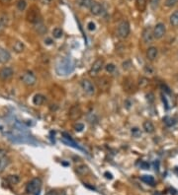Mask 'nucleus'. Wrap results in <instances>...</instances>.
<instances>
[{"label": "nucleus", "instance_id": "f257e3e1", "mask_svg": "<svg viewBox=\"0 0 178 195\" xmlns=\"http://www.w3.org/2000/svg\"><path fill=\"white\" fill-rule=\"evenodd\" d=\"M74 71V63L68 57H61L56 64V72L59 76H67Z\"/></svg>", "mask_w": 178, "mask_h": 195}, {"label": "nucleus", "instance_id": "f03ea898", "mask_svg": "<svg viewBox=\"0 0 178 195\" xmlns=\"http://www.w3.org/2000/svg\"><path fill=\"white\" fill-rule=\"evenodd\" d=\"M42 188V180L38 177H35L30 180L26 185V192L31 195H39Z\"/></svg>", "mask_w": 178, "mask_h": 195}, {"label": "nucleus", "instance_id": "7ed1b4c3", "mask_svg": "<svg viewBox=\"0 0 178 195\" xmlns=\"http://www.w3.org/2000/svg\"><path fill=\"white\" fill-rule=\"evenodd\" d=\"M130 32H131V27H130V23L127 20H124L121 23L118 25L117 28V35L120 39H125L129 37Z\"/></svg>", "mask_w": 178, "mask_h": 195}, {"label": "nucleus", "instance_id": "20e7f679", "mask_svg": "<svg viewBox=\"0 0 178 195\" xmlns=\"http://www.w3.org/2000/svg\"><path fill=\"white\" fill-rule=\"evenodd\" d=\"M20 80L25 86H34L37 83V77L32 71H25L23 74L20 77Z\"/></svg>", "mask_w": 178, "mask_h": 195}, {"label": "nucleus", "instance_id": "39448f33", "mask_svg": "<svg viewBox=\"0 0 178 195\" xmlns=\"http://www.w3.org/2000/svg\"><path fill=\"white\" fill-rule=\"evenodd\" d=\"M80 86H81V88L85 94L89 95V96H92V95L95 94V86L90 80H88V79L81 80Z\"/></svg>", "mask_w": 178, "mask_h": 195}, {"label": "nucleus", "instance_id": "423d86ee", "mask_svg": "<svg viewBox=\"0 0 178 195\" xmlns=\"http://www.w3.org/2000/svg\"><path fill=\"white\" fill-rule=\"evenodd\" d=\"M27 21L30 22L31 24H37L38 22L42 21V18H41V15H40V12H39V9H36V8H32L30 11L28 12V14H27Z\"/></svg>", "mask_w": 178, "mask_h": 195}, {"label": "nucleus", "instance_id": "0eeeda50", "mask_svg": "<svg viewBox=\"0 0 178 195\" xmlns=\"http://www.w3.org/2000/svg\"><path fill=\"white\" fill-rule=\"evenodd\" d=\"M95 82H96V85L98 86V88L100 90H102V91H108V90L110 89V87H111L112 80L111 78L103 76V77H100V78H97Z\"/></svg>", "mask_w": 178, "mask_h": 195}, {"label": "nucleus", "instance_id": "6e6552de", "mask_svg": "<svg viewBox=\"0 0 178 195\" xmlns=\"http://www.w3.org/2000/svg\"><path fill=\"white\" fill-rule=\"evenodd\" d=\"M81 116H82V111L79 106L74 104V106H72L71 109H69V111H68L69 119H71V120H73V121H76L81 118Z\"/></svg>", "mask_w": 178, "mask_h": 195}, {"label": "nucleus", "instance_id": "1a4fd4ad", "mask_svg": "<svg viewBox=\"0 0 178 195\" xmlns=\"http://www.w3.org/2000/svg\"><path fill=\"white\" fill-rule=\"evenodd\" d=\"M104 67V60L102 58H98L94 61V63L92 64L91 68L89 70V74L91 76H96L100 71H102Z\"/></svg>", "mask_w": 178, "mask_h": 195}, {"label": "nucleus", "instance_id": "9d476101", "mask_svg": "<svg viewBox=\"0 0 178 195\" xmlns=\"http://www.w3.org/2000/svg\"><path fill=\"white\" fill-rule=\"evenodd\" d=\"M123 88H124L125 92H127V93H129V94L135 93L137 90L136 85L134 83V80L132 78H129V77L124 79V82H123Z\"/></svg>", "mask_w": 178, "mask_h": 195}, {"label": "nucleus", "instance_id": "9b49d317", "mask_svg": "<svg viewBox=\"0 0 178 195\" xmlns=\"http://www.w3.org/2000/svg\"><path fill=\"white\" fill-rule=\"evenodd\" d=\"M165 32H166V28H165V25L163 23H158L155 25V27L154 28V39H160L164 37Z\"/></svg>", "mask_w": 178, "mask_h": 195}, {"label": "nucleus", "instance_id": "f8f14e48", "mask_svg": "<svg viewBox=\"0 0 178 195\" xmlns=\"http://www.w3.org/2000/svg\"><path fill=\"white\" fill-rule=\"evenodd\" d=\"M142 41H144V44H151L152 41H154V30L150 28V27H147V28H144V30L142 31Z\"/></svg>", "mask_w": 178, "mask_h": 195}, {"label": "nucleus", "instance_id": "ddd939ff", "mask_svg": "<svg viewBox=\"0 0 178 195\" xmlns=\"http://www.w3.org/2000/svg\"><path fill=\"white\" fill-rule=\"evenodd\" d=\"M14 70L11 67H3L0 69V80L2 81H8L13 77Z\"/></svg>", "mask_w": 178, "mask_h": 195}, {"label": "nucleus", "instance_id": "4468645a", "mask_svg": "<svg viewBox=\"0 0 178 195\" xmlns=\"http://www.w3.org/2000/svg\"><path fill=\"white\" fill-rule=\"evenodd\" d=\"M89 10H90V12H91V14L94 15V16H100V15L104 12L103 6L96 1H92L91 5H90V7H89Z\"/></svg>", "mask_w": 178, "mask_h": 195}, {"label": "nucleus", "instance_id": "2eb2a0df", "mask_svg": "<svg viewBox=\"0 0 178 195\" xmlns=\"http://www.w3.org/2000/svg\"><path fill=\"white\" fill-rule=\"evenodd\" d=\"M158 56V49L155 46H150L147 50V58L149 61H154Z\"/></svg>", "mask_w": 178, "mask_h": 195}, {"label": "nucleus", "instance_id": "dca6fc26", "mask_svg": "<svg viewBox=\"0 0 178 195\" xmlns=\"http://www.w3.org/2000/svg\"><path fill=\"white\" fill-rule=\"evenodd\" d=\"M10 59H11V55H10L9 51H7L6 49L0 47V63L5 64L7 63Z\"/></svg>", "mask_w": 178, "mask_h": 195}, {"label": "nucleus", "instance_id": "f3484780", "mask_svg": "<svg viewBox=\"0 0 178 195\" xmlns=\"http://www.w3.org/2000/svg\"><path fill=\"white\" fill-rule=\"evenodd\" d=\"M142 128H144V131L147 132V133H149V134L154 133V129H155L154 123H152L150 120H145L144 123H142Z\"/></svg>", "mask_w": 178, "mask_h": 195}, {"label": "nucleus", "instance_id": "a211bd4d", "mask_svg": "<svg viewBox=\"0 0 178 195\" xmlns=\"http://www.w3.org/2000/svg\"><path fill=\"white\" fill-rule=\"evenodd\" d=\"M8 25V17L5 14H0V34L4 32Z\"/></svg>", "mask_w": 178, "mask_h": 195}, {"label": "nucleus", "instance_id": "6ab92c4d", "mask_svg": "<svg viewBox=\"0 0 178 195\" xmlns=\"http://www.w3.org/2000/svg\"><path fill=\"white\" fill-rule=\"evenodd\" d=\"M75 171H76L77 174H79V176H86V174H89L90 169L89 167L87 166H85V165H80L76 167V169H75Z\"/></svg>", "mask_w": 178, "mask_h": 195}, {"label": "nucleus", "instance_id": "aec40b11", "mask_svg": "<svg viewBox=\"0 0 178 195\" xmlns=\"http://www.w3.org/2000/svg\"><path fill=\"white\" fill-rule=\"evenodd\" d=\"M45 101H46V98L42 94H36L33 98V104L35 106H42Z\"/></svg>", "mask_w": 178, "mask_h": 195}, {"label": "nucleus", "instance_id": "412c9836", "mask_svg": "<svg viewBox=\"0 0 178 195\" xmlns=\"http://www.w3.org/2000/svg\"><path fill=\"white\" fill-rule=\"evenodd\" d=\"M34 26H35V30H36V32H38V34L44 35L47 32V28H46V26L44 25V23H43V21L38 22V23L35 24Z\"/></svg>", "mask_w": 178, "mask_h": 195}, {"label": "nucleus", "instance_id": "4be33fe9", "mask_svg": "<svg viewBox=\"0 0 178 195\" xmlns=\"http://www.w3.org/2000/svg\"><path fill=\"white\" fill-rule=\"evenodd\" d=\"M12 48H13V50L15 52H17V53H21V52L24 51L25 46H24V44L22 41H15L14 44H13V46H12Z\"/></svg>", "mask_w": 178, "mask_h": 195}, {"label": "nucleus", "instance_id": "5701e85b", "mask_svg": "<svg viewBox=\"0 0 178 195\" xmlns=\"http://www.w3.org/2000/svg\"><path fill=\"white\" fill-rule=\"evenodd\" d=\"M9 164H10V159L7 156L0 160V174L5 171V169L9 166Z\"/></svg>", "mask_w": 178, "mask_h": 195}, {"label": "nucleus", "instance_id": "b1692460", "mask_svg": "<svg viewBox=\"0 0 178 195\" xmlns=\"http://www.w3.org/2000/svg\"><path fill=\"white\" fill-rule=\"evenodd\" d=\"M141 180L144 181V183L149 184V185H152V186L155 184L154 177L151 176H141Z\"/></svg>", "mask_w": 178, "mask_h": 195}, {"label": "nucleus", "instance_id": "393cba45", "mask_svg": "<svg viewBox=\"0 0 178 195\" xmlns=\"http://www.w3.org/2000/svg\"><path fill=\"white\" fill-rule=\"evenodd\" d=\"M169 22L172 27H178V11H175L171 14L169 18Z\"/></svg>", "mask_w": 178, "mask_h": 195}, {"label": "nucleus", "instance_id": "a878e982", "mask_svg": "<svg viewBox=\"0 0 178 195\" xmlns=\"http://www.w3.org/2000/svg\"><path fill=\"white\" fill-rule=\"evenodd\" d=\"M6 181L8 182L9 184H12V185H15V184L19 183L20 181V177L18 176H15V174H12V176H8L6 178Z\"/></svg>", "mask_w": 178, "mask_h": 195}, {"label": "nucleus", "instance_id": "bb28decb", "mask_svg": "<svg viewBox=\"0 0 178 195\" xmlns=\"http://www.w3.org/2000/svg\"><path fill=\"white\" fill-rule=\"evenodd\" d=\"M144 72L145 74L149 75V76H152V75H154V73H155V69L152 65L147 64V65H144Z\"/></svg>", "mask_w": 178, "mask_h": 195}, {"label": "nucleus", "instance_id": "cd10ccee", "mask_svg": "<svg viewBox=\"0 0 178 195\" xmlns=\"http://www.w3.org/2000/svg\"><path fill=\"white\" fill-rule=\"evenodd\" d=\"M149 81L147 77H141V78H139V81H138V86L142 89V88H145V87L149 85Z\"/></svg>", "mask_w": 178, "mask_h": 195}, {"label": "nucleus", "instance_id": "c85d7f7f", "mask_svg": "<svg viewBox=\"0 0 178 195\" xmlns=\"http://www.w3.org/2000/svg\"><path fill=\"white\" fill-rule=\"evenodd\" d=\"M163 122H164L165 125L168 126V127L173 126L174 124L176 123L175 119H174V118H172V117H170V116H164V117H163Z\"/></svg>", "mask_w": 178, "mask_h": 195}, {"label": "nucleus", "instance_id": "c756f323", "mask_svg": "<svg viewBox=\"0 0 178 195\" xmlns=\"http://www.w3.org/2000/svg\"><path fill=\"white\" fill-rule=\"evenodd\" d=\"M137 7L139 11L144 12L147 7V0H137Z\"/></svg>", "mask_w": 178, "mask_h": 195}, {"label": "nucleus", "instance_id": "7c9ffc66", "mask_svg": "<svg viewBox=\"0 0 178 195\" xmlns=\"http://www.w3.org/2000/svg\"><path fill=\"white\" fill-rule=\"evenodd\" d=\"M62 35H64V32H62V30L61 28H59V27H57V28L52 30V36H54V39H61Z\"/></svg>", "mask_w": 178, "mask_h": 195}, {"label": "nucleus", "instance_id": "2f4dec72", "mask_svg": "<svg viewBox=\"0 0 178 195\" xmlns=\"http://www.w3.org/2000/svg\"><path fill=\"white\" fill-rule=\"evenodd\" d=\"M16 6H17V9H18L19 11H24V10L27 8L26 0H18L17 3H16Z\"/></svg>", "mask_w": 178, "mask_h": 195}, {"label": "nucleus", "instance_id": "473e14b6", "mask_svg": "<svg viewBox=\"0 0 178 195\" xmlns=\"http://www.w3.org/2000/svg\"><path fill=\"white\" fill-rule=\"evenodd\" d=\"M77 4L84 8H89L90 5L92 3V0H76Z\"/></svg>", "mask_w": 178, "mask_h": 195}, {"label": "nucleus", "instance_id": "72a5a7b5", "mask_svg": "<svg viewBox=\"0 0 178 195\" xmlns=\"http://www.w3.org/2000/svg\"><path fill=\"white\" fill-rule=\"evenodd\" d=\"M131 134L135 138H140V137L142 136V131L139 127H133L131 129Z\"/></svg>", "mask_w": 178, "mask_h": 195}, {"label": "nucleus", "instance_id": "f704fd0d", "mask_svg": "<svg viewBox=\"0 0 178 195\" xmlns=\"http://www.w3.org/2000/svg\"><path fill=\"white\" fill-rule=\"evenodd\" d=\"M160 0H149V6L154 11H155L159 7Z\"/></svg>", "mask_w": 178, "mask_h": 195}, {"label": "nucleus", "instance_id": "c9c22d12", "mask_svg": "<svg viewBox=\"0 0 178 195\" xmlns=\"http://www.w3.org/2000/svg\"><path fill=\"white\" fill-rule=\"evenodd\" d=\"M105 70H106L107 73H113L116 70V66L113 63H108L107 65H105Z\"/></svg>", "mask_w": 178, "mask_h": 195}, {"label": "nucleus", "instance_id": "e433bc0d", "mask_svg": "<svg viewBox=\"0 0 178 195\" xmlns=\"http://www.w3.org/2000/svg\"><path fill=\"white\" fill-rule=\"evenodd\" d=\"M178 3V0H165L164 1V5L168 8H172L174 7L175 5Z\"/></svg>", "mask_w": 178, "mask_h": 195}, {"label": "nucleus", "instance_id": "4c0bfd02", "mask_svg": "<svg viewBox=\"0 0 178 195\" xmlns=\"http://www.w3.org/2000/svg\"><path fill=\"white\" fill-rule=\"evenodd\" d=\"M132 66H133V64H132V61L131 60H129V59H128V60H125L124 62H123L122 63V67H123V69L124 70H130L132 68Z\"/></svg>", "mask_w": 178, "mask_h": 195}, {"label": "nucleus", "instance_id": "58836bf2", "mask_svg": "<svg viewBox=\"0 0 178 195\" xmlns=\"http://www.w3.org/2000/svg\"><path fill=\"white\" fill-rule=\"evenodd\" d=\"M73 128H74V130L76 132H82V131H83V129H84V124L83 123H80V122H77V123L74 124Z\"/></svg>", "mask_w": 178, "mask_h": 195}, {"label": "nucleus", "instance_id": "ea45409f", "mask_svg": "<svg viewBox=\"0 0 178 195\" xmlns=\"http://www.w3.org/2000/svg\"><path fill=\"white\" fill-rule=\"evenodd\" d=\"M145 99H147V101L149 104H154V95L152 93H149L145 95Z\"/></svg>", "mask_w": 178, "mask_h": 195}, {"label": "nucleus", "instance_id": "a19ab883", "mask_svg": "<svg viewBox=\"0 0 178 195\" xmlns=\"http://www.w3.org/2000/svg\"><path fill=\"white\" fill-rule=\"evenodd\" d=\"M161 100H162V102H163L165 109H166V111H168V109H169V102H168V101H167V98L165 97L163 94L161 95Z\"/></svg>", "mask_w": 178, "mask_h": 195}, {"label": "nucleus", "instance_id": "79ce46f5", "mask_svg": "<svg viewBox=\"0 0 178 195\" xmlns=\"http://www.w3.org/2000/svg\"><path fill=\"white\" fill-rule=\"evenodd\" d=\"M140 167H141V169H149L150 165L147 162L142 161L141 162H140Z\"/></svg>", "mask_w": 178, "mask_h": 195}, {"label": "nucleus", "instance_id": "37998d69", "mask_svg": "<svg viewBox=\"0 0 178 195\" xmlns=\"http://www.w3.org/2000/svg\"><path fill=\"white\" fill-rule=\"evenodd\" d=\"M87 29H88L90 32H93L96 30V25H95L94 22H92V21L89 22V23L87 24Z\"/></svg>", "mask_w": 178, "mask_h": 195}, {"label": "nucleus", "instance_id": "c03bdc74", "mask_svg": "<svg viewBox=\"0 0 178 195\" xmlns=\"http://www.w3.org/2000/svg\"><path fill=\"white\" fill-rule=\"evenodd\" d=\"M6 156H7V152H6V150H4V149H0V160L3 159L4 157H6Z\"/></svg>", "mask_w": 178, "mask_h": 195}, {"label": "nucleus", "instance_id": "a18cd8bd", "mask_svg": "<svg viewBox=\"0 0 178 195\" xmlns=\"http://www.w3.org/2000/svg\"><path fill=\"white\" fill-rule=\"evenodd\" d=\"M161 89L163 90L165 93H167V94H171V92H170V89L166 86V85H163V84H162V85H161Z\"/></svg>", "mask_w": 178, "mask_h": 195}, {"label": "nucleus", "instance_id": "49530a36", "mask_svg": "<svg viewBox=\"0 0 178 195\" xmlns=\"http://www.w3.org/2000/svg\"><path fill=\"white\" fill-rule=\"evenodd\" d=\"M46 195H59V192H57V190H54V189H52V190H49L46 193Z\"/></svg>", "mask_w": 178, "mask_h": 195}, {"label": "nucleus", "instance_id": "de8ad7c7", "mask_svg": "<svg viewBox=\"0 0 178 195\" xmlns=\"http://www.w3.org/2000/svg\"><path fill=\"white\" fill-rule=\"evenodd\" d=\"M104 176H105V177H106L107 179H112V178H113L112 174H111V172H109V171H106V172H105Z\"/></svg>", "mask_w": 178, "mask_h": 195}, {"label": "nucleus", "instance_id": "09e8293b", "mask_svg": "<svg viewBox=\"0 0 178 195\" xmlns=\"http://www.w3.org/2000/svg\"><path fill=\"white\" fill-rule=\"evenodd\" d=\"M52 42H54V41H52V39H50V37H47V39H45V44H47V46H50V44H52Z\"/></svg>", "mask_w": 178, "mask_h": 195}, {"label": "nucleus", "instance_id": "8fccbe9b", "mask_svg": "<svg viewBox=\"0 0 178 195\" xmlns=\"http://www.w3.org/2000/svg\"><path fill=\"white\" fill-rule=\"evenodd\" d=\"M154 167H155V171H159V162L158 161L154 162Z\"/></svg>", "mask_w": 178, "mask_h": 195}, {"label": "nucleus", "instance_id": "3c124183", "mask_svg": "<svg viewBox=\"0 0 178 195\" xmlns=\"http://www.w3.org/2000/svg\"><path fill=\"white\" fill-rule=\"evenodd\" d=\"M42 2L44 4H50L52 2V0H42Z\"/></svg>", "mask_w": 178, "mask_h": 195}, {"label": "nucleus", "instance_id": "603ef678", "mask_svg": "<svg viewBox=\"0 0 178 195\" xmlns=\"http://www.w3.org/2000/svg\"><path fill=\"white\" fill-rule=\"evenodd\" d=\"M11 1V0H0V2L3 4H6V3H9V2Z\"/></svg>", "mask_w": 178, "mask_h": 195}, {"label": "nucleus", "instance_id": "864d4df0", "mask_svg": "<svg viewBox=\"0 0 178 195\" xmlns=\"http://www.w3.org/2000/svg\"><path fill=\"white\" fill-rule=\"evenodd\" d=\"M125 102H126V106H127V109H130V106H131V102H130L129 101H126Z\"/></svg>", "mask_w": 178, "mask_h": 195}, {"label": "nucleus", "instance_id": "5fc2aeb1", "mask_svg": "<svg viewBox=\"0 0 178 195\" xmlns=\"http://www.w3.org/2000/svg\"><path fill=\"white\" fill-rule=\"evenodd\" d=\"M61 195H66V193H61Z\"/></svg>", "mask_w": 178, "mask_h": 195}]
</instances>
